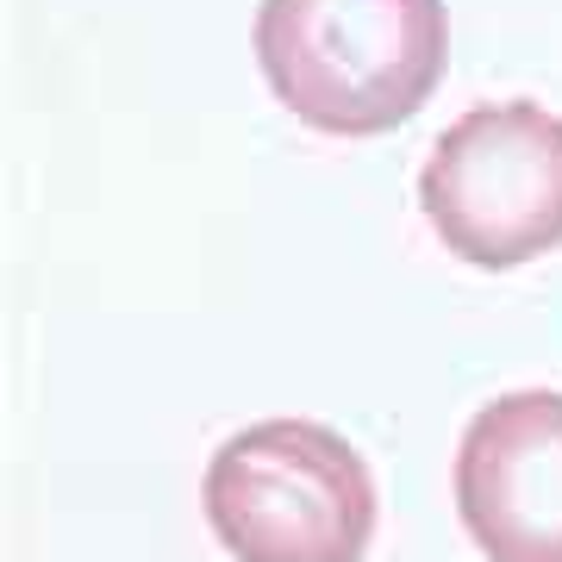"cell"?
Segmentation results:
<instances>
[{"mask_svg":"<svg viewBox=\"0 0 562 562\" xmlns=\"http://www.w3.org/2000/svg\"><path fill=\"white\" fill-rule=\"evenodd\" d=\"M419 206L469 269H525L562 250V120L538 101L469 106L419 169Z\"/></svg>","mask_w":562,"mask_h":562,"instance_id":"3","label":"cell"},{"mask_svg":"<svg viewBox=\"0 0 562 562\" xmlns=\"http://www.w3.org/2000/svg\"><path fill=\"white\" fill-rule=\"evenodd\" d=\"M457 519L487 562H562V394L487 401L457 443Z\"/></svg>","mask_w":562,"mask_h":562,"instance_id":"4","label":"cell"},{"mask_svg":"<svg viewBox=\"0 0 562 562\" xmlns=\"http://www.w3.org/2000/svg\"><path fill=\"white\" fill-rule=\"evenodd\" d=\"M201 513L232 562H362L375 475L319 419H257L213 450Z\"/></svg>","mask_w":562,"mask_h":562,"instance_id":"2","label":"cell"},{"mask_svg":"<svg viewBox=\"0 0 562 562\" xmlns=\"http://www.w3.org/2000/svg\"><path fill=\"white\" fill-rule=\"evenodd\" d=\"M250 50L288 113L325 138L401 132L443 81V0H262Z\"/></svg>","mask_w":562,"mask_h":562,"instance_id":"1","label":"cell"}]
</instances>
